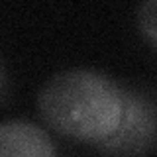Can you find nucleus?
<instances>
[{"label":"nucleus","instance_id":"nucleus-1","mask_svg":"<svg viewBox=\"0 0 157 157\" xmlns=\"http://www.w3.org/2000/svg\"><path fill=\"white\" fill-rule=\"evenodd\" d=\"M37 110L57 134L100 144L114 136L124 112L122 86L92 69H69L53 75L37 94Z\"/></svg>","mask_w":157,"mask_h":157},{"label":"nucleus","instance_id":"nucleus-2","mask_svg":"<svg viewBox=\"0 0 157 157\" xmlns=\"http://www.w3.org/2000/svg\"><path fill=\"white\" fill-rule=\"evenodd\" d=\"M124 112L114 136L96 144L104 153L118 157H144L155 145V102L141 92L122 88Z\"/></svg>","mask_w":157,"mask_h":157},{"label":"nucleus","instance_id":"nucleus-3","mask_svg":"<svg viewBox=\"0 0 157 157\" xmlns=\"http://www.w3.org/2000/svg\"><path fill=\"white\" fill-rule=\"evenodd\" d=\"M0 157H57V149L43 128L8 120L0 124Z\"/></svg>","mask_w":157,"mask_h":157},{"label":"nucleus","instance_id":"nucleus-4","mask_svg":"<svg viewBox=\"0 0 157 157\" xmlns=\"http://www.w3.org/2000/svg\"><path fill=\"white\" fill-rule=\"evenodd\" d=\"M155 10H157V4L155 0H149V2H145L144 6L140 8V28L141 32L147 33V37L151 39V43L157 41V24H155Z\"/></svg>","mask_w":157,"mask_h":157},{"label":"nucleus","instance_id":"nucleus-5","mask_svg":"<svg viewBox=\"0 0 157 157\" xmlns=\"http://www.w3.org/2000/svg\"><path fill=\"white\" fill-rule=\"evenodd\" d=\"M4 85H6V73H4V67L0 65V92L4 90Z\"/></svg>","mask_w":157,"mask_h":157}]
</instances>
